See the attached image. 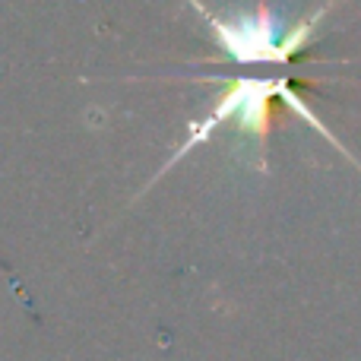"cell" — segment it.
<instances>
[{"instance_id": "1", "label": "cell", "mask_w": 361, "mask_h": 361, "mask_svg": "<svg viewBox=\"0 0 361 361\" xmlns=\"http://www.w3.org/2000/svg\"><path fill=\"white\" fill-rule=\"evenodd\" d=\"M276 95H279V99H286L295 111L305 114L314 127H320L317 121H314V114L301 105L298 95H292V89H288L282 80H267V76H241V80H235V86H231L228 92L219 95L216 108H212L209 114H203L200 121H193L190 133H187V140H184V146H180L175 156H171V162H178L180 156H187L193 146L206 143V140L212 137V130H216L219 124H228L231 118H238V124H241L244 133H254V137L263 143V140H267V127H269V102H273ZM320 130H324V127H320Z\"/></svg>"}, {"instance_id": "2", "label": "cell", "mask_w": 361, "mask_h": 361, "mask_svg": "<svg viewBox=\"0 0 361 361\" xmlns=\"http://www.w3.org/2000/svg\"><path fill=\"white\" fill-rule=\"evenodd\" d=\"M197 10L206 16L216 42L238 63H286L295 51L305 48L314 25V19H305L288 35H282L279 19L267 10V4L257 6V13H244V16H212L200 4Z\"/></svg>"}]
</instances>
